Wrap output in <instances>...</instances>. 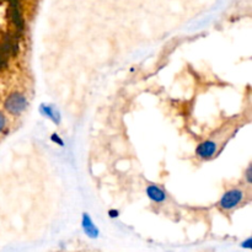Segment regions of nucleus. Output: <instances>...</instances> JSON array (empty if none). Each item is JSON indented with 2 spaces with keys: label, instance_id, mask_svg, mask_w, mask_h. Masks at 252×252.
Here are the masks:
<instances>
[{
  "label": "nucleus",
  "instance_id": "nucleus-1",
  "mask_svg": "<svg viewBox=\"0 0 252 252\" xmlns=\"http://www.w3.org/2000/svg\"><path fill=\"white\" fill-rule=\"evenodd\" d=\"M5 108L12 115H19L26 108L27 101L22 94L14 93L5 100Z\"/></svg>",
  "mask_w": 252,
  "mask_h": 252
},
{
  "label": "nucleus",
  "instance_id": "nucleus-2",
  "mask_svg": "<svg viewBox=\"0 0 252 252\" xmlns=\"http://www.w3.org/2000/svg\"><path fill=\"white\" fill-rule=\"evenodd\" d=\"M244 192L240 189H230V191L226 192L220 199V207L223 209H233L243 201Z\"/></svg>",
  "mask_w": 252,
  "mask_h": 252
},
{
  "label": "nucleus",
  "instance_id": "nucleus-3",
  "mask_svg": "<svg viewBox=\"0 0 252 252\" xmlns=\"http://www.w3.org/2000/svg\"><path fill=\"white\" fill-rule=\"evenodd\" d=\"M10 9H9V16L12 24L16 27L17 32L21 33L25 29V22L24 17L21 15V9H20V2L19 0H10Z\"/></svg>",
  "mask_w": 252,
  "mask_h": 252
},
{
  "label": "nucleus",
  "instance_id": "nucleus-4",
  "mask_svg": "<svg viewBox=\"0 0 252 252\" xmlns=\"http://www.w3.org/2000/svg\"><path fill=\"white\" fill-rule=\"evenodd\" d=\"M217 152V144L214 142H204L197 148V155L199 158H203V159H209V158L213 157Z\"/></svg>",
  "mask_w": 252,
  "mask_h": 252
},
{
  "label": "nucleus",
  "instance_id": "nucleus-5",
  "mask_svg": "<svg viewBox=\"0 0 252 252\" xmlns=\"http://www.w3.org/2000/svg\"><path fill=\"white\" fill-rule=\"evenodd\" d=\"M147 193L152 201L158 202V203H160V202H164L165 199H166V194H165V192L162 191L161 189H159L158 186H154V185L148 187Z\"/></svg>",
  "mask_w": 252,
  "mask_h": 252
},
{
  "label": "nucleus",
  "instance_id": "nucleus-6",
  "mask_svg": "<svg viewBox=\"0 0 252 252\" xmlns=\"http://www.w3.org/2000/svg\"><path fill=\"white\" fill-rule=\"evenodd\" d=\"M83 228L90 238H96V236H97V229L95 228V225H94L93 221H91V219L89 218L88 216H84Z\"/></svg>",
  "mask_w": 252,
  "mask_h": 252
},
{
  "label": "nucleus",
  "instance_id": "nucleus-7",
  "mask_svg": "<svg viewBox=\"0 0 252 252\" xmlns=\"http://www.w3.org/2000/svg\"><path fill=\"white\" fill-rule=\"evenodd\" d=\"M5 123H6V121H5V117H4V116H2V113L0 112V132H1V130L4 129Z\"/></svg>",
  "mask_w": 252,
  "mask_h": 252
},
{
  "label": "nucleus",
  "instance_id": "nucleus-8",
  "mask_svg": "<svg viewBox=\"0 0 252 252\" xmlns=\"http://www.w3.org/2000/svg\"><path fill=\"white\" fill-rule=\"evenodd\" d=\"M251 166L250 167H249V169H248V171H246V180H248V182H249V184H251V182H252V179H251Z\"/></svg>",
  "mask_w": 252,
  "mask_h": 252
}]
</instances>
